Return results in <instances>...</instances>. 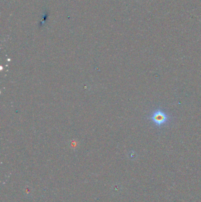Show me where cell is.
<instances>
[{
    "label": "cell",
    "instance_id": "1",
    "mask_svg": "<svg viewBox=\"0 0 201 202\" xmlns=\"http://www.w3.org/2000/svg\"><path fill=\"white\" fill-rule=\"evenodd\" d=\"M153 123L157 126L161 127L167 123L169 120V117L160 108L155 110L149 117Z\"/></svg>",
    "mask_w": 201,
    "mask_h": 202
}]
</instances>
